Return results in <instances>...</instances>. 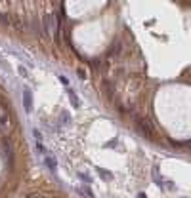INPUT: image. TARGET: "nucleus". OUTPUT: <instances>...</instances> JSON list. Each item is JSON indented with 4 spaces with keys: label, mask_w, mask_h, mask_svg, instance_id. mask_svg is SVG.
I'll use <instances>...</instances> for the list:
<instances>
[{
    "label": "nucleus",
    "mask_w": 191,
    "mask_h": 198,
    "mask_svg": "<svg viewBox=\"0 0 191 198\" xmlns=\"http://www.w3.org/2000/svg\"><path fill=\"white\" fill-rule=\"evenodd\" d=\"M23 107L25 112H33V94L29 88H23Z\"/></svg>",
    "instance_id": "f257e3e1"
},
{
    "label": "nucleus",
    "mask_w": 191,
    "mask_h": 198,
    "mask_svg": "<svg viewBox=\"0 0 191 198\" xmlns=\"http://www.w3.org/2000/svg\"><path fill=\"white\" fill-rule=\"evenodd\" d=\"M136 126H138L140 131L147 133V135H151V133H153V126L147 122V120H143V118H138V120H136Z\"/></svg>",
    "instance_id": "f03ea898"
},
{
    "label": "nucleus",
    "mask_w": 191,
    "mask_h": 198,
    "mask_svg": "<svg viewBox=\"0 0 191 198\" xmlns=\"http://www.w3.org/2000/svg\"><path fill=\"white\" fill-rule=\"evenodd\" d=\"M75 190H76V194H80L82 198H96L94 196V190L90 189V185H79Z\"/></svg>",
    "instance_id": "7ed1b4c3"
},
{
    "label": "nucleus",
    "mask_w": 191,
    "mask_h": 198,
    "mask_svg": "<svg viewBox=\"0 0 191 198\" xmlns=\"http://www.w3.org/2000/svg\"><path fill=\"white\" fill-rule=\"evenodd\" d=\"M65 91H67V95H69V99H71V105H73V109H80V99H79V95L75 94V90L73 88H65Z\"/></svg>",
    "instance_id": "20e7f679"
},
{
    "label": "nucleus",
    "mask_w": 191,
    "mask_h": 198,
    "mask_svg": "<svg viewBox=\"0 0 191 198\" xmlns=\"http://www.w3.org/2000/svg\"><path fill=\"white\" fill-rule=\"evenodd\" d=\"M44 164H46V168L50 169L52 173H58V160H55L52 154H46L44 156Z\"/></svg>",
    "instance_id": "39448f33"
},
{
    "label": "nucleus",
    "mask_w": 191,
    "mask_h": 198,
    "mask_svg": "<svg viewBox=\"0 0 191 198\" xmlns=\"http://www.w3.org/2000/svg\"><path fill=\"white\" fill-rule=\"evenodd\" d=\"M121 50H122L121 42H113V44L109 46V50H107V55H118V53H121Z\"/></svg>",
    "instance_id": "423d86ee"
},
{
    "label": "nucleus",
    "mask_w": 191,
    "mask_h": 198,
    "mask_svg": "<svg viewBox=\"0 0 191 198\" xmlns=\"http://www.w3.org/2000/svg\"><path fill=\"white\" fill-rule=\"evenodd\" d=\"M34 148H37V152L40 154L42 158H44L46 154H48V148H46V145H44V143H38V141H37V143H34Z\"/></svg>",
    "instance_id": "0eeeda50"
},
{
    "label": "nucleus",
    "mask_w": 191,
    "mask_h": 198,
    "mask_svg": "<svg viewBox=\"0 0 191 198\" xmlns=\"http://www.w3.org/2000/svg\"><path fill=\"white\" fill-rule=\"evenodd\" d=\"M79 179H80V183L82 185H92V177L88 173H82V172H79Z\"/></svg>",
    "instance_id": "6e6552de"
},
{
    "label": "nucleus",
    "mask_w": 191,
    "mask_h": 198,
    "mask_svg": "<svg viewBox=\"0 0 191 198\" xmlns=\"http://www.w3.org/2000/svg\"><path fill=\"white\" fill-rule=\"evenodd\" d=\"M33 135H34V141H38V143H44V137H42V133H40L37 128L33 130Z\"/></svg>",
    "instance_id": "1a4fd4ad"
},
{
    "label": "nucleus",
    "mask_w": 191,
    "mask_h": 198,
    "mask_svg": "<svg viewBox=\"0 0 191 198\" xmlns=\"http://www.w3.org/2000/svg\"><path fill=\"white\" fill-rule=\"evenodd\" d=\"M8 124H10V122H8V116H0V131H4Z\"/></svg>",
    "instance_id": "9d476101"
},
{
    "label": "nucleus",
    "mask_w": 191,
    "mask_h": 198,
    "mask_svg": "<svg viewBox=\"0 0 191 198\" xmlns=\"http://www.w3.org/2000/svg\"><path fill=\"white\" fill-rule=\"evenodd\" d=\"M17 73H19V76H23V78H27V76H29V73H27V69H25L23 65L17 67Z\"/></svg>",
    "instance_id": "9b49d317"
},
{
    "label": "nucleus",
    "mask_w": 191,
    "mask_h": 198,
    "mask_svg": "<svg viewBox=\"0 0 191 198\" xmlns=\"http://www.w3.org/2000/svg\"><path fill=\"white\" fill-rule=\"evenodd\" d=\"M58 80H59L65 88H69V86H71V84H69V78H67V76H63V74H59V76H58Z\"/></svg>",
    "instance_id": "f8f14e48"
},
{
    "label": "nucleus",
    "mask_w": 191,
    "mask_h": 198,
    "mask_svg": "<svg viewBox=\"0 0 191 198\" xmlns=\"http://www.w3.org/2000/svg\"><path fill=\"white\" fill-rule=\"evenodd\" d=\"M76 73H79V78H82V80H84V78H86V73H84V70H82V69H79V70H76Z\"/></svg>",
    "instance_id": "ddd939ff"
},
{
    "label": "nucleus",
    "mask_w": 191,
    "mask_h": 198,
    "mask_svg": "<svg viewBox=\"0 0 191 198\" xmlns=\"http://www.w3.org/2000/svg\"><path fill=\"white\" fill-rule=\"evenodd\" d=\"M27 198H48V196H42V194H29Z\"/></svg>",
    "instance_id": "4468645a"
},
{
    "label": "nucleus",
    "mask_w": 191,
    "mask_h": 198,
    "mask_svg": "<svg viewBox=\"0 0 191 198\" xmlns=\"http://www.w3.org/2000/svg\"><path fill=\"white\" fill-rule=\"evenodd\" d=\"M111 145H117V139H111V141H109V143L105 145V147H111Z\"/></svg>",
    "instance_id": "2eb2a0df"
},
{
    "label": "nucleus",
    "mask_w": 191,
    "mask_h": 198,
    "mask_svg": "<svg viewBox=\"0 0 191 198\" xmlns=\"http://www.w3.org/2000/svg\"><path fill=\"white\" fill-rule=\"evenodd\" d=\"M138 198H147V196H145L143 193H140V194H138Z\"/></svg>",
    "instance_id": "dca6fc26"
}]
</instances>
